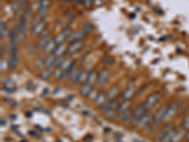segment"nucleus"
Wrapping results in <instances>:
<instances>
[{
    "mask_svg": "<svg viewBox=\"0 0 189 142\" xmlns=\"http://www.w3.org/2000/svg\"><path fill=\"white\" fill-rule=\"evenodd\" d=\"M176 129L171 124L164 125L157 134V140L160 142H171Z\"/></svg>",
    "mask_w": 189,
    "mask_h": 142,
    "instance_id": "nucleus-1",
    "label": "nucleus"
},
{
    "mask_svg": "<svg viewBox=\"0 0 189 142\" xmlns=\"http://www.w3.org/2000/svg\"><path fill=\"white\" fill-rule=\"evenodd\" d=\"M73 30L71 28H66L65 29L62 31H61L56 37H54V41L57 45H60L61 43H65V40L68 39L69 36L72 34Z\"/></svg>",
    "mask_w": 189,
    "mask_h": 142,
    "instance_id": "nucleus-2",
    "label": "nucleus"
},
{
    "mask_svg": "<svg viewBox=\"0 0 189 142\" xmlns=\"http://www.w3.org/2000/svg\"><path fill=\"white\" fill-rule=\"evenodd\" d=\"M51 38V33L49 31H47V30L43 32V34L41 35V38L39 39L38 44H37V48L39 50H44L45 47L47 46V44L50 41Z\"/></svg>",
    "mask_w": 189,
    "mask_h": 142,
    "instance_id": "nucleus-3",
    "label": "nucleus"
},
{
    "mask_svg": "<svg viewBox=\"0 0 189 142\" xmlns=\"http://www.w3.org/2000/svg\"><path fill=\"white\" fill-rule=\"evenodd\" d=\"M160 94L158 93H154V94H151L150 95L148 98H146V101H145V106L146 107V109H151L153 106H155L158 101L160 100Z\"/></svg>",
    "mask_w": 189,
    "mask_h": 142,
    "instance_id": "nucleus-4",
    "label": "nucleus"
},
{
    "mask_svg": "<svg viewBox=\"0 0 189 142\" xmlns=\"http://www.w3.org/2000/svg\"><path fill=\"white\" fill-rule=\"evenodd\" d=\"M46 28H47V24L46 22L44 21H39L38 23H36L33 28H32V30H31V34L33 36H38V35H42L43 32L46 30Z\"/></svg>",
    "mask_w": 189,
    "mask_h": 142,
    "instance_id": "nucleus-5",
    "label": "nucleus"
},
{
    "mask_svg": "<svg viewBox=\"0 0 189 142\" xmlns=\"http://www.w3.org/2000/svg\"><path fill=\"white\" fill-rule=\"evenodd\" d=\"M110 78V72L107 69H104L101 72H99V74L97 75V83L99 86H103L105 85L109 80Z\"/></svg>",
    "mask_w": 189,
    "mask_h": 142,
    "instance_id": "nucleus-6",
    "label": "nucleus"
},
{
    "mask_svg": "<svg viewBox=\"0 0 189 142\" xmlns=\"http://www.w3.org/2000/svg\"><path fill=\"white\" fill-rule=\"evenodd\" d=\"M86 35H87V32L85 30H77V31L72 32V34L69 36V38L67 40H68L69 43L81 41V39H83Z\"/></svg>",
    "mask_w": 189,
    "mask_h": 142,
    "instance_id": "nucleus-7",
    "label": "nucleus"
},
{
    "mask_svg": "<svg viewBox=\"0 0 189 142\" xmlns=\"http://www.w3.org/2000/svg\"><path fill=\"white\" fill-rule=\"evenodd\" d=\"M151 119H152V114L151 112H146L139 119L138 127H146L150 125Z\"/></svg>",
    "mask_w": 189,
    "mask_h": 142,
    "instance_id": "nucleus-8",
    "label": "nucleus"
},
{
    "mask_svg": "<svg viewBox=\"0 0 189 142\" xmlns=\"http://www.w3.org/2000/svg\"><path fill=\"white\" fill-rule=\"evenodd\" d=\"M119 105H120V103H119L118 100L110 99L109 101H107V103L102 106V110L104 112L109 111V110H115V109H118Z\"/></svg>",
    "mask_w": 189,
    "mask_h": 142,
    "instance_id": "nucleus-9",
    "label": "nucleus"
},
{
    "mask_svg": "<svg viewBox=\"0 0 189 142\" xmlns=\"http://www.w3.org/2000/svg\"><path fill=\"white\" fill-rule=\"evenodd\" d=\"M83 46V43L82 41H77V42H73V43H70L69 46L67 47V53L68 54H74L76 52H78Z\"/></svg>",
    "mask_w": 189,
    "mask_h": 142,
    "instance_id": "nucleus-10",
    "label": "nucleus"
},
{
    "mask_svg": "<svg viewBox=\"0 0 189 142\" xmlns=\"http://www.w3.org/2000/svg\"><path fill=\"white\" fill-rule=\"evenodd\" d=\"M165 115H166V108L165 107H162L160 108L157 113L155 114V116L153 117V120L154 122L158 125L161 121H163L165 118Z\"/></svg>",
    "mask_w": 189,
    "mask_h": 142,
    "instance_id": "nucleus-11",
    "label": "nucleus"
},
{
    "mask_svg": "<svg viewBox=\"0 0 189 142\" xmlns=\"http://www.w3.org/2000/svg\"><path fill=\"white\" fill-rule=\"evenodd\" d=\"M185 135H186V134H185V129L184 128L176 129L171 142H181L185 137Z\"/></svg>",
    "mask_w": 189,
    "mask_h": 142,
    "instance_id": "nucleus-12",
    "label": "nucleus"
},
{
    "mask_svg": "<svg viewBox=\"0 0 189 142\" xmlns=\"http://www.w3.org/2000/svg\"><path fill=\"white\" fill-rule=\"evenodd\" d=\"M179 108V105L177 103H172L171 105H169V107L166 108V115H165V118L166 119H171L177 113Z\"/></svg>",
    "mask_w": 189,
    "mask_h": 142,
    "instance_id": "nucleus-13",
    "label": "nucleus"
},
{
    "mask_svg": "<svg viewBox=\"0 0 189 142\" xmlns=\"http://www.w3.org/2000/svg\"><path fill=\"white\" fill-rule=\"evenodd\" d=\"M18 62H19V58H18V52L16 53H11V57H10V60H9V68L10 69H14L17 65H18Z\"/></svg>",
    "mask_w": 189,
    "mask_h": 142,
    "instance_id": "nucleus-14",
    "label": "nucleus"
},
{
    "mask_svg": "<svg viewBox=\"0 0 189 142\" xmlns=\"http://www.w3.org/2000/svg\"><path fill=\"white\" fill-rule=\"evenodd\" d=\"M67 47H68V46H66L65 43H61V44H60V45H57L56 48H55L54 51H53V54H54L56 57H60V56H61V55H64L65 50H67Z\"/></svg>",
    "mask_w": 189,
    "mask_h": 142,
    "instance_id": "nucleus-15",
    "label": "nucleus"
},
{
    "mask_svg": "<svg viewBox=\"0 0 189 142\" xmlns=\"http://www.w3.org/2000/svg\"><path fill=\"white\" fill-rule=\"evenodd\" d=\"M55 61H56V56L53 53H50L47 55V57L45 60V66L47 68H52L55 66Z\"/></svg>",
    "mask_w": 189,
    "mask_h": 142,
    "instance_id": "nucleus-16",
    "label": "nucleus"
},
{
    "mask_svg": "<svg viewBox=\"0 0 189 142\" xmlns=\"http://www.w3.org/2000/svg\"><path fill=\"white\" fill-rule=\"evenodd\" d=\"M56 47H57V44H56L55 41H54V38H52L50 41L47 44V46L45 47L43 52H44L45 54H47V55H48V54H50V53H53V51H54V49L56 48Z\"/></svg>",
    "mask_w": 189,
    "mask_h": 142,
    "instance_id": "nucleus-17",
    "label": "nucleus"
},
{
    "mask_svg": "<svg viewBox=\"0 0 189 142\" xmlns=\"http://www.w3.org/2000/svg\"><path fill=\"white\" fill-rule=\"evenodd\" d=\"M107 94L104 93V92H101L97 95V98L95 99V103L97 105V106H103L105 103H106V98H107Z\"/></svg>",
    "mask_w": 189,
    "mask_h": 142,
    "instance_id": "nucleus-18",
    "label": "nucleus"
},
{
    "mask_svg": "<svg viewBox=\"0 0 189 142\" xmlns=\"http://www.w3.org/2000/svg\"><path fill=\"white\" fill-rule=\"evenodd\" d=\"M146 111V107L145 106V104H140L138 105L133 112V117H141Z\"/></svg>",
    "mask_w": 189,
    "mask_h": 142,
    "instance_id": "nucleus-19",
    "label": "nucleus"
},
{
    "mask_svg": "<svg viewBox=\"0 0 189 142\" xmlns=\"http://www.w3.org/2000/svg\"><path fill=\"white\" fill-rule=\"evenodd\" d=\"M80 72H81V70H80L79 67H77V66H76V67L73 69V71L71 72L69 79H70V80H71L73 84H78V83H79V77Z\"/></svg>",
    "mask_w": 189,
    "mask_h": 142,
    "instance_id": "nucleus-20",
    "label": "nucleus"
},
{
    "mask_svg": "<svg viewBox=\"0 0 189 142\" xmlns=\"http://www.w3.org/2000/svg\"><path fill=\"white\" fill-rule=\"evenodd\" d=\"M131 105H132V101H131L130 99H125L122 103H120V105H119L117 111H118L120 114H122V113H124V112H126V111H128V109L130 108Z\"/></svg>",
    "mask_w": 189,
    "mask_h": 142,
    "instance_id": "nucleus-21",
    "label": "nucleus"
},
{
    "mask_svg": "<svg viewBox=\"0 0 189 142\" xmlns=\"http://www.w3.org/2000/svg\"><path fill=\"white\" fill-rule=\"evenodd\" d=\"M76 67V62L74 61V62L72 63V65L67 68V69H65V71H64V73H62V76H61V80H67L69 77H70V74H71V72L73 71V69Z\"/></svg>",
    "mask_w": 189,
    "mask_h": 142,
    "instance_id": "nucleus-22",
    "label": "nucleus"
},
{
    "mask_svg": "<svg viewBox=\"0 0 189 142\" xmlns=\"http://www.w3.org/2000/svg\"><path fill=\"white\" fill-rule=\"evenodd\" d=\"M97 75L96 71H91L88 73V77H87V80H86V83L87 84H90L93 85V84H95L97 80Z\"/></svg>",
    "mask_w": 189,
    "mask_h": 142,
    "instance_id": "nucleus-23",
    "label": "nucleus"
},
{
    "mask_svg": "<svg viewBox=\"0 0 189 142\" xmlns=\"http://www.w3.org/2000/svg\"><path fill=\"white\" fill-rule=\"evenodd\" d=\"M18 31H19L18 27H15V28L12 29V30L10 32V44H11V45L16 44V36H17Z\"/></svg>",
    "mask_w": 189,
    "mask_h": 142,
    "instance_id": "nucleus-24",
    "label": "nucleus"
},
{
    "mask_svg": "<svg viewBox=\"0 0 189 142\" xmlns=\"http://www.w3.org/2000/svg\"><path fill=\"white\" fill-rule=\"evenodd\" d=\"M52 74V71H51V68H45L43 71H42L39 75L40 79L41 80H47V79H49V77L51 76Z\"/></svg>",
    "mask_w": 189,
    "mask_h": 142,
    "instance_id": "nucleus-25",
    "label": "nucleus"
},
{
    "mask_svg": "<svg viewBox=\"0 0 189 142\" xmlns=\"http://www.w3.org/2000/svg\"><path fill=\"white\" fill-rule=\"evenodd\" d=\"M91 91H92V85L85 83L84 85H83L80 89V94L82 96H88Z\"/></svg>",
    "mask_w": 189,
    "mask_h": 142,
    "instance_id": "nucleus-26",
    "label": "nucleus"
},
{
    "mask_svg": "<svg viewBox=\"0 0 189 142\" xmlns=\"http://www.w3.org/2000/svg\"><path fill=\"white\" fill-rule=\"evenodd\" d=\"M133 117V113L130 111H126L124 113L121 114L120 116V120L122 122H127V121H130Z\"/></svg>",
    "mask_w": 189,
    "mask_h": 142,
    "instance_id": "nucleus-27",
    "label": "nucleus"
},
{
    "mask_svg": "<svg viewBox=\"0 0 189 142\" xmlns=\"http://www.w3.org/2000/svg\"><path fill=\"white\" fill-rule=\"evenodd\" d=\"M133 95H134V89L132 88V87H129V88H127V89H126V90L123 92L122 98H123L124 99H130Z\"/></svg>",
    "mask_w": 189,
    "mask_h": 142,
    "instance_id": "nucleus-28",
    "label": "nucleus"
},
{
    "mask_svg": "<svg viewBox=\"0 0 189 142\" xmlns=\"http://www.w3.org/2000/svg\"><path fill=\"white\" fill-rule=\"evenodd\" d=\"M117 95H118V89H117V87H115V86L112 87V88L108 91V93H107V96H108V98H109L110 99H115V98Z\"/></svg>",
    "mask_w": 189,
    "mask_h": 142,
    "instance_id": "nucleus-29",
    "label": "nucleus"
},
{
    "mask_svg": "<svg viewBox=\"0 0 189 142\" xmlns=\"http://www.w3.org/2000/svg\"><path fill=\"white\" fill-rule=\"evenodd\" d=\"M74 62V61L72 60V59H69V58H66L65 59V62L64 63H62L61 65V66H59V67H61L62 70H65V69H67L71 65H72V63Z\"/></svg>",
    "mask_w": 189,
    "mask_h": 142,
    "instance_id": "nucleus-30",
    "label": "nucleus"
},
{
    "mask_svg": "<svg viewBox=\"0 0 189 142\" xmlns=\"http://www.w3.org/2000/svg\"><path fill=\"white\" fill-rule=\"evenodd\" d=\"M62 73H64V70H62L61 67H56L55 70L53 71L52 75H53V77H54L56 80H61V76H62Z\"/></svg>",
    "mask_w": 189,
    "mask_h": 142,
    "instance_id": "nucleus-31",
    "label": "nucleus"
},
{
    "mask_svg": "<svg viewBox=\"0 0 189 142\" xmlns=\"http://www.w3.org/2000/svg\"><path fill=\"white\" fill-rule=\"evenodd\" d=\"M87 77H88V72L87 71H85V70L81 71L80 74H79V83H80V84L86 83Z\"/></svg>",
    "mask_w": 189,
    "mask_h": 142,
    "instance_id": "nucleus-32",
    "label": "nucleus"
},
{
    "mask_svg": "<svg viewBox=\"0 0 189 142\" xmlns=\"http://www.w3.org/2000/svg\"><path fill=\"white\" fill-rule=\"evenodd\" d=\"M65 59H66L65 54L61 55V56H60V57H56V61H55V66H54V67H59V66H61V65L65 62Z\"/></svg>",
    "mask_w": 189,
    "mask_h": 142,
    "instance_id": "nucleus-33",
    "label": "nucleus"
},
{
    "mask_svg": "<svg viewBox=\"0 0 189 142\" xmlns=\"http://www.w3.org/2000/svg\"><path fill=\"white\" fill-rule=\"evenodd\" d=\"M0 32H1V39H3V38H5L6 36H7V32H8V30H7V26H6V23H4L3 21L1 22V27H0Z\"/></svg>",
    "mask_w": 189,
    "mask_h": 142,
    "instance_id": "nucleus-34",
    "label": "nucleus"
},
{
    "mask_svg": "<svg viewBox=\"0 0 189 142\" xmlns=\"http://www.w3.org/2000/svg\"><path fill=\"white\" fill-rule=\"evenodd\" d=\"M25 38H26L25 30H19L16 36V42H23Z\"/></svg>",
    "mask_w": 189,
    "mask_h": 142,
    "instance_id": "nucleus-35",
    "label": "nucleus"
},
{
    "mask_svg": "<svg viewBox=\"0 0 189 142\" xmlns=\"http://www.w3.org/2000/svg\"><path fill=\"white\" fill-rule=\"evenodd\" d=\"M116 116V112L115 110H109V111H106L105 112V117H106L107 118H110V119H113L115 118Z\"/></svg>",
    "mask_w": 189,
    "mask_h": 142,
    "instance_id": "nucleus-36",
    "label": "nucleus"
},
{
    "mask_svg": "<svg viewBox=\"0 0 189 142\" xmlns=\"http://www.w3.org/2000/svg\"><path fill=\"white\" fill-rule=\"evenodd\" d=\"M102 61H103V63H104L105 65H108V66L114 64V60H113L110 56H104L103 59H102Z\"/></svg>",
    "mask_w": 189,
    "mask_h": 142,
    "instance_id": "nucleus-37",
    "label": "nucleus"
},
{
    "mask_svg": "<svg viewBox=\"0 0 189 142\" xmlns=\"http://www.w3.org/2000/svg\"><path fill=\"white\" fill-rule=\"evenodd\" d=\"M92 30H93V26H92L91 23H89V22H85L84 24H83V30H85L87 33L90 32Z\"/></svg>",
    "mask_w": 189,
    "mask_h": 142,
    "instance_id": "nucleus-38",
    "label": "nucleus"
},
{
    "mask_svg": "<svg viewBox=\"0 0 189 142\" xmlns=\"http://www.w3.org/2000/svg\"><path fill=\"white\" fill-rule=\"evenodd\" d=\"M182 127H183L185 130H189V115L186 116V117L183 118V121H182Z\"/></svg>",
    "mask_w": 189,
    "mask_h": 142,
    "instance_id": "nucleus-39",
    "label": "nucleus"
},
{
    "mask_svg": "<svg viewBox=\"0 0 189 142\" xmlns=\"http://www.w3.org/2000/svg\"><path fill=\"white\" fill-rule=\"evenodd\" d=\"M26 26H27V21H26V20H24V19H21V21L19 22L17 27H18L19 30H24Z\"/></svg>",
    "mask_w": 189,
    "mask_h": 142,
    "instance_id": "nucleus-40",
    "label": "nucleus"
},
{
    "mask_svg": "<svg viewBox=\"0 0 189 142\" xmlns=\"http://www.w3.org/2000/svg\"><path fill=\"white\" fill-rule=\"evenodd\" d=\"M48 6H49V1H48V0H41L39 8H41V9H47Z\"/></svg>",
    "mask_w": 189,
    "mask_h": 142,
    "instance_id": "nucleus-41",
    "label": "nucleus"
},
{
    "mask_svg": "<svg viewBox=\"0 0 189 142\" xmlns=\"http://www.w3.org/2000/svg\"><path fill=\"white\" fill-rule=\"evenodd\" d=\"M139 117H133H133H132V119L130 120V122H131V125L132 126H138V123H139Z\"/></svg>",
    "mask_w": 189,
    "mask_h": 142,
    "instance_id": "nucleus-42",
    "label": "nucleus"
},
{
    "mask_svg": "<svg viewBox=\"0 0 189 142\" xmlns=\"http://www.w3.org/2000/svg\"><path fill=\"white\" fill-rule=\"evenodd\" d=\"M97 95H98V94H97V90H92V91L89 93L88 98H89V99H91V100H95V99L97 98Z\"/></svg>",
    "mask_w": 189,
    "mask_h": 142,
    "instance_id": "nucleus-43",
    "label": "nucleus"
},
{
    "mask_svg": "<svg viewBox=\"0 0 189 142\" xmlns=\"http://www.w3.org/2000/svg\"><path fill=\"white\" fill-rule=\"evenodd\" d=\"M30 14H31V11L29 10V9H28V10H26L24 12H23V15H22V19H24V20H27L29 18V16H30Z\"/></svg>",
    "mask_w": 189,
    "mask_h": 142,
    "instance_id": "nucleus-44",
    "label": "nucleus"
},
{
    "mask_svg": "<svg viewBox=\"0 0 189 142\" xmlns=\"http://www.w3.org/2000/svg\"><path fill=\"white\" fill-rule=\"evenodd\" d=\"M43 66H45V61H44V60L39 59V60H37L36 62H35V66H36L37 68H40V67H42Z\"/></svg>",
    "mask_w": 189,
    "mask_h": 142,
    "instance_id": "nucleus-45",
    "label": "nucleus"
},
{
    "mask_svg": "<svg viewBox=\"0 0 189 142\" xmlns=\"http://www.w3.org/2000/svg\"><path fill=\"white\" fill-rule=\"evenodd\" d=\"M4 62L3 61H1V71H4Z\"/></svg>",
    "mask_w": 189,
    "mask_h": 142,
    "instance_id": "nucleus-46",
    "label": "nucleus"
},
{
    "mask_svg": "<svg viewBox=\"0 0 189 142\" xmlns=\"http://www.w3.org/2000/svg\"><path fill=\"white\" fill-rule=\"evenodd\" d=\"M185 138H186V140L189 141V131L187 132V134H186V135H185Z\"/></svg>",
    "mask_w": 189,
    "mask_h": 142,
    "instance_id": "nucleus-47",
    "label": "nucleus"
}]
</instances>
